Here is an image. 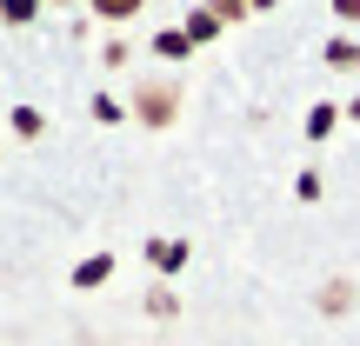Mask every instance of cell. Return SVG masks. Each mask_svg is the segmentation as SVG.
I'll return each mask as SVG.
<instances>
[{
	"mask_svg": "<svg viewBox=\"0 0 360 346\" xmlns=\"http://www.w3.org/2000/svg\"><path fill=\"white\" fill-rule=\"evenodd\" d=\"M154 53H160V60H187L193 40H187V34H160V40H154Z\"/></svg>",
	"mask_w": 360,
	"mask_h": 346,
	"instance_id": "obj_8",
	"label": "cell"
},
{
	"mask_svg": "<svg viewBox=\"0 0 360 346\" xmlns=\"http://www.w3.org/2000/svg\"><path fill=\"white\" fill-rule=\"evenodd\" d=\"M187 40H193V47H207V40H220V20H214V13H187Z\"/></svg>",
	"mask_w": 360,
	"mask_h": 346,
	"instance_id": "obj_5",
	"label": "cell"
},
{
	"mask_svg": "<svg viewBox=\"0 0 360 346\" xmlns=\"http://www.w3.org/2000/svg\"><path fill=\"white\" fill-rule=\"evenodd\" d=\"M347 300H354V286H347V280H334V286H327V293H321V307H327V313H340V307H347Z\"/></svg>",
	"mask_w": 360,
	"mask_h": 346,
	"instance_id": "obj_10",
	"label": "cell"
},
{
	"mask_svg": "<svg viewBox=\"0 0 360 346\" xmlns=\"http://www.w3.org/2000/svg\"><path fill=\"white\" fill-rule=\"evenodd\" d=\"M141 7H147V0H94V13H101L107 27H127V20H134Z\"/></svg>",
	"mask_w": 360,
	"mask_h": 346,
	"instance_id": "obj_3",
	"label": "cell"
},
{
	"mask_svg": "<svg viewBox=\"0 0 360 346\" xmlns=\"http://www.w3.org/2000/svg\"><path fill=\"white\" fill-rule=\"evenodd\" d=\"M327 60H334V67H360V47H354V40H334V47H327Z\"/></svg>",
	"mask_w": 360,
	"mask_h": 346,
	"instance_id": "obj_11",
	"label": "cell"
},
{
	"mask_svg": "<svg viewBox=\"0 0 360 346\" xmlns=\"http://www.w3.org/2000/svg\"><path fill=\"white\" fill-rule=\"evenodd\" d=\"M207 13H214L220 27H240V20H247L254 7H247V0H207Z\"/></svg>",
	"mask_w": 360,
	"mask_h": 346,
	"instance_id": "obj_6",
	"label": "cell"
},
{
	"mask_svg": "<svg viewBox=\"0 0 360 346\" xmlns=\"http://www.w3.org/2000/svg\"><path fill=\"white\" fill-rule=\"evenodd\" d=\"M34 13H40V0H0V20L7 27H27Z\"/></svg>",
	"mask_w": 360,
	"mask_h": 346,
	"instance_id": "obj_7",
	"label": "cell"
},
{
	"mask_svg": "<svg viewBox=\"0 0 360 346\" xmlns=\"http://www.w3.org/2000/svg\"><path fill=\"white\" fill-rule=\"evenodd\" d=\"M334 13L340 20H360V0H334Z\"/></svg>",
	"mask_w": 360,
	"mask_h": 346,
	"instance_id": "obj_13",
	"label": "cell"
},
{
	"mask_svg": "<svg viewBox=\"0 0 360 346\" xmlns=\"http://www.w3.org/2000/svg\"><path fill=\"white\" fill-rule=\"evenodd\" d=\"M307 133H314V140H327V133H334V107H314V114H307Z\"/></svg>",
	"mask_w": 360,
	"mask_h": 346,
	"instance_id": "obj_9",
	"label": "cell"
},
{
	"mask_svg": "<svg viewBox=\"0 0 360 346\" xmlns=\"http://www.w3.org/2000/svg\"><path fill=\"white\" fill-rule=\"evenodd\" d=\"M107 273H114V253H94L74 267V293H94V286H107Z\"/></svg>",
	"mask_w": 360,
	"mask_h": 346,
	"instance_id": "obj_2",
	"label": "cell"
},
{
	"mask_svg": "<svg viewBox=\"0 0 360 346\" xmlns=\"http://www.w3.org/2000/svg\"><path fill=\"white\" fill-rule=\"evenodd\" d=\"M134 120L141 127H174L180 120V80H154V87H134Z\"/></svg>",
	"mask_w": 360,
	"mask_h": 346,
	"instance_id": "obj_1",
	"label": "cell"
},
{
	"mask_svg": "<svg viewBox=\"0 0 360 346\" xmlns=\"http://www.w3.org/2000/svg\"><path fill=\"white\" fill-rule=\"evenodd\" d=\"M247 7H254V13H267V7H281V0H247Z\"/></svg>",
	"mask_w": 360,
	"mask_h": 346,
	"instance_id": "obj_14",
	"label": "cell"
},
{
	"mask_svg": "<svg viewBox=\"0 0 360 346\" xmlns=\"http://www.w3.org/2000/svg\"><path fill=\"white\" fill-rule=\"evenodd\" d=\"M147 260H154L160 273H174V267H187V246H174V240H154V246H147Z\"/></svg>",
	"mask_w": 360,
	"mask_h": 346,
	"instance_id": "obj_4",
	"label": "cell"
},
{
	"mask_svg": "<svg viewBox=\"0 0 360 346\" xmlns=\"http://www.w3.org/2000/svg\"><path fill=\"white\" fill-rule=\"evenodd\" d=\"M13 133H20V140H34V133H40V114H34V107H20V114H13Z\"/></svg>",
	"mask_w": 360,
	"mask_h": 346,
	"instance_id": "obj_12",
	"label": "cell"
},
{
	"mask_svg": "<svg viewBox=\"0 0 360 346\" xmlns=\"http://www.w3.org/2000/svg\"><path fill=\"white\" fill-rule=\"evenodd\" d=\"M40 7H74V0H40Z\"/></svg>",
	"mask_w": 360,
	"mask_h": 346,
	"instance_id": "obj_15",
	"label": "cell"
}]
</instances>
